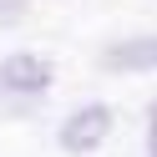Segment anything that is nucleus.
Segmentation results:
<instances>
[{
  "instance_id": "5",
  "label": "nucleus",
  "mask_w": 157,
  "mask_h": 157,
  "mask_svg": "<svg viewBox=\"0 0 157 157\" xmlns=\"http://www.w3.org/2000/svg\"><path fill=\"white\" fill-rule=\"evenodd\" d=\"M152 157H157V106H152Z\"/></svg>"
},
{
  "instance_id": "2",
  "label": "nucleus",
  "mask_w": 157,
  "mask_h": 157,
  "mask_svg": "<svg viewBox=\"0 0 157 157\" xmlns=\"http://www.w3.org/2000/svg\"><path fill=\"white\" fill-rule=\"evenodd\" d=\"M46 86H51V61L46 56H10V61H0V91L36 96Z\"/></svg>"
},
{
  "instance_id": "1",
  "label": "nucleus",
  "mask_w": 157,
  "mask_h": 157,
  "mask_svg": "<svg viewBox=\"0 0 157 157\" xmlns=\"http://www.w3.org/2000/svg\"><path fill=\"white\" fill-rule=\"evenodd\" d=\"M106 132H112V112L106 106H81L61 122V147L66 152H96L106 142Z\"/></svg>"
},
{
  "instance_id": "4",
  "label": "nucleus",
  "mask_w": 157,
  "mask_h": 157,
  "mask_svg": "<svg viewBox=\"0 0 157 157\" xmlns=\"http://www.w3.org/2000/svg\"><path fill=\"white\" fill-rule=\"evenodd\" d=\"M21 15H25V0H0V25L21 21Z\"/></svg>"
},
{
  "instance_id": "3",
  "label": "nucleus",
  "mask_w": 157,
  "mask_h": 157,
  "mask_svg": "<svg viewBox=\"0 0 157 157\" xmlns=\"http://www.w3.org/2000/svg\"><path fill=\"white\" fill-rule=\"evenodd\" d=\"M106 71H157V36H132V41H117L101 56Z\"/></svg>"
}]
</instances>
